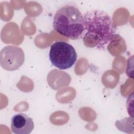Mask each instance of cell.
I'll list each match as a JSON object with an SVG mask.
<instances>
[{
    "instance_id": "2",
    "label": "cell",
    "mask_w": 134,
    "mask_h": 134,
    "mask_svg": "<svg viewBox=\"0 0 134 134\" xmlns=\"http://www.w3.org/2000/svg\"><path fill=\"white\" fill-rule=\"evenodd\" d=\"M53 27L60 35L72 40L82 37L84 31L83 15L73 3L61 6L53 19Z\"/></svg>"
},
{
    "instance_id": "4",
    "label": "cell",
    "mask_w": 134,
    "mask_h": 134,
    "mask_svg": "<svg viewBox=\"0 0 134 134\" xmlns=\"http://www.w3.org/2000/svg\"><path fill=\"white\" fill-rule=\"evenodd\" d=\"M24 60V51L17 46H7L0 52V64L5 70L12 71L18 69Z\"/></svg>"
},
{
    "instance_id": "1",
    "label": "cell",
    "mask_w": 134,
    "mask_h": 134,
    "mask_svg": "<svg viewBox=\"0 0 134 134\" xmlns=\"http://www.w3.org/2000/svg\"><path fill=\"white\" fill-rule=\"evenodd\" d=\"M83 41L87 48L105 50L117 36L111 17L104 10H88L83 15Z\"/></svg>"
},
{
    "instance_id": "5",
    "label": "cell",
    "mask_w": 134,
    "mask_h": 134,
    "mask_svg": "<svg viewBox=\"0 0 134 134\" xmlns=\"http://www.w3.org/2000/svg\"><path fill=\"white\" fill-rule=\"evenodd\" d=\"M34 128L32 119L24 113L14 115L11 120L10 129L16 134H29Z\"/></svg>"
},
{
    "instance_id": "3",
    "label": "cell",
    "mask_w": 134,
    "mask_h": 134,
    "mask_svg": "<svg viewBox=\"0 0 134 134\" xmlns=\"http://www.w3.org/2000/svg\"><path fill=\"white\" fill-rule=\"evenodd\" d=\"M49 57L53 66L60 70H66L76 62L77 53L71 44L64 41H57L51 46Z\"/></svg>"
}]
</instances>
